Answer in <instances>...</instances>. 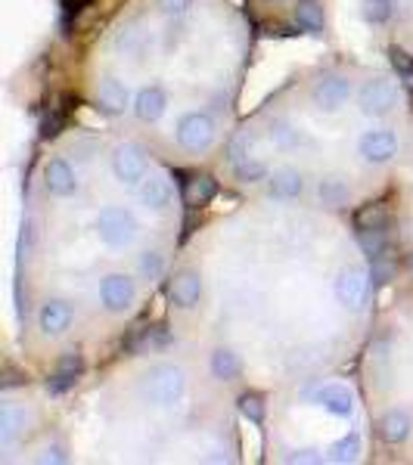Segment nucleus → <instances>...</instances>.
<instances>
[{"label": "nucleus", "instance_id": "obj_1", "mask_svg": "<svg viewBox=\"0 0 413 465\" xmlns=\"http://www.w3.org/2000/svg\"><path fill=\"white\" fill-rule=\"evenodd\" d=\"M186 239L177 168L125 131L69 127L22 183L16 322L47 385H65L131 348Z\"/></svg>", "mask_w": 413, "mask_h": 465}, {"label": "nucleus", "instance_id": "obj_2", "mask_svg": "<svg viewBox=\"0 0 413 465\" xmlns=\"http://www.w3.org/2000/svg\"><path fill=\"white\" fill-rule=\"evenodd\" d=\"M379 261L351 214L239 199L186 232L165 335L246 401L358 363L379 317Z\"/></svg>", "mask_w": 413, "mask_h": 465}, {"label": "nucleus", "instance_id": "obj_3", "mask_svg": "<svg viewBox=\"0 0 413 465\" xmlns=\"http://www.w3.org/2000/svg\"><path fill=\"white\" fill-rule=\"evenodd\" d=\"M252 41L237 0H122L90 41L81 94L177 171L215 168L243 118Z\"/></svg>", "mask_w": 413, "mask_h": 465}, {"label": "nucleus", "instance_id": "obj_4", "mask_svg": "<svg viewBox=\"0 0 413 465\" xmlns=\"http://www.w3.org/2000/svg\"><path fill=\"white\" fill-rule=\"evenodd\" d=\"M413 115L395 69L327 56L239 118L212 174L237 199L367 214L388 193Z\"/></svg>", "mask_w": 413, "mask_h": 465}, {"label": "nucleus", "instance_id": "obj_5", "mask_svg": "<svg viewBox=\"0 0 413 465\" xmlns=\"http://www.w3.org/2000/svg\"><path fill=\"white\" fill-rule=\"evenodd\" d=\"M4 394L0 450L10 462H237L239 397L165 335L125 348L65 385Z\"/></svg>", "mask_w": 413, "mask_h": 465}, {"label": "nucleus", "instance_id": "obj_6", "mask_svg": "<svg viewBox=\"0 0 413 465\" xmlns=\"http://www.w3.org/2000/svg\"><path fill=\"white\" fill-rule=\"evenodd\" d=\"M261 431L270 462H364L377 460L360 381L327 372L292 381L243 403Z\"/></svg>", "mask_w": 413, "mask_h": 465}, {"label": "nucleus", "instance_id": "obj_7", "mask_svg": "<svg viewBox=\"0 0 413 465\" xmlns=\"http://www.w3.org/2000/svg\"><path fill=\"white\" fill-rule=\"evenodd\" d=\"M358 381L377 456L413 462V282L379 307L358 357Z\"/></svg>", "mask_w": 413, "mask_h": 465}, {"label": "nucleus", "instance_id": "obj_8", "mask_svg": "<svg viewBox=\"0 0 413 465\" xmlns=\"http://www.w3.org/2000/svg\"><path fill=\"white\" fill-rule=\"evenodd\" d=\"M373 212H382V221L373 223V239H379L386 258L401 261L413 270V115L408 124V137L401 146V159H398L395 177L388 193ZM370 214V212H367Z\"/></svg>", "mask_w": 413, "mask_h": 465}, {"label": "nucleus", "instance_id": "obj_9", "mask_svg": "<svg viewBox=\"0 0 413 465\" xmlns=\"http://www.w3.org/2000/svg\"><path fill=\"white\" fill-rule=\"evenodd\" d=\"M360 16L395 56L413 63V0H360Z\"/></svg>", "mask_w": 413, "mask_h": 465}, {"label": "nucleus", "instance_id": "obj_10", "mask_svg": "<svg viewBox=\"0 0 413 465\" xmlns=\"http://www.w3.org/2000/svg\"><path fill=\"white\" fill-rule=\"evenodd\" d=\"M255 22L277 32H307L311 25H320L324 4L320 0H246Z\"/></svg>", "mask_w": 413, "mask_h": 465}]
</instances>
